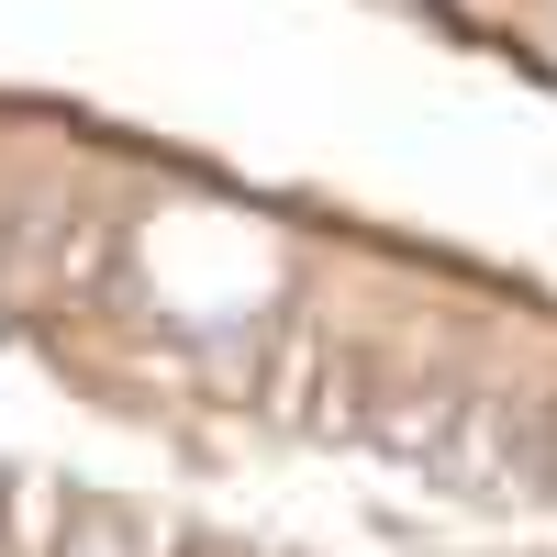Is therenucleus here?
Listing matches in <instances>:
<instances>
[{
	"instance_id": "nucleus-1",
	"label": "nucleus",
	"mask_w": 557,
	"mask_h": 557,
	"mask_svg": "<svg viewBox=\"0 0 557 557\" xmlns=\"http://www.w3.org/2000/svg\"><path fill=\"white\" fill-rule=\"evenodd\" d=\"M34 557H157V535L123 513V502H45Z\"/></svg>"
}]
</instances>
